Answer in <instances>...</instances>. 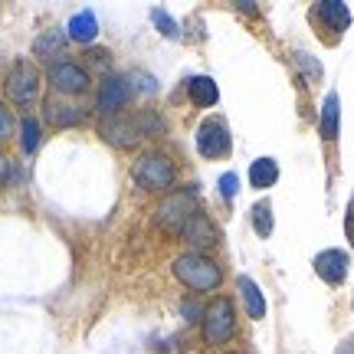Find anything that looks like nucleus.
Masks as SVG:
<instances>
[{
    "mask_svg": "<svg viewBox=\"0 0 354 354\" xmlns=\"http://www.w3.org/2000/svg\"><path fill=\"white\" fill-rule=\"evenodd\" d=\"M180 236H184V243H187L194 253H207V250H214L216 243H220V233H216L214 220L203 214V210H197V214L187 220V227L180 230Z\"/></svg>",
    "mask_w": 354,
    "mask_h": 354,
    "instance_id": "10",
    "label": "nucleus"
},
{
    "mask_svg": "<svg viewBox=\"0 0 354 354\" xmlns=\"http://www.w3.org/2000/svg\"><path fill=\"white\" fill-rule=\"evenodd\" d=\"M190 102L201 105V109H210L220 102V92H216V82L210 76H194L190 79Z\"/></svg>",
    "mask_w": 354,
    "mask_h": 354,
    "instance_id": "16",
    "label": "nucleus"
},
{
    "mask_svg": "<svg viewBox=\"0 0 354 354\" xmlns=\"http://www.w3.org/2000/svg\"><path fill=\"white\" fill-rule=\"evenodd\" d=\"M295 56H299V66H302V69H308V79H312V82H315V79H322V66H318L308 53H295Z\"/></svg>",
    "mask_w": 354,
    "mask_h": 354,
    "instance_id": "23",
    "label": "nucleus"
},
{
    "mask_svg": "<svg viewBox=\"0 0 354 354\" xmlns=\"http://www.w3.org/2000/svg\"><path fill=\"white\" fill-rule=\"evenodd\" d=\"M66 46V37L59 33V30H46L43 37H37V43H33V53H37L39 59H53V56H59Z\"/></svg>",
    "mask_w": 354,
    "mask_h": 354,
    "instance_id": "19",
    "label": "nucleus"
},
{
    "mask_svg": "<svg viewBox=\"0 0 354 354\" xmlns=\"http://www.w3.org/2000/svg\"><path fill=\"white\" fill-rule=\"evenodd\" d=\"M174 276L194 292H214L220 286V266L203 253H184L174 259Z\"/></svg>",
    "mask_w": 354,
    "mask_h": 354,
    "instance_id": "2",
    "label": "nucleus"
},
{
    "mask_svg": "<svg viewBox=\"0 0 354 354\" xmlns=\"http://www.w3.org/2000/svg\"><path fill=\"white\" fill-rule=\"evenodd\" d=\"M338 354H354V338H348V342L338 348Z\"/></svg>",
    "mask_w": 354,
    "mask_h": 354,
    "instance_id": "28",
    "label": "nucleus"
},
{
    "mask_svg": "<svg viewBox=\"0 0 354 354\" xmlns=\"http://www.w3.org/2000/svg\"><path fill=\"white\" fill-rule=\"evenodd\" d=\"M227 354H236V351H227Z\"/></svg>",
    "mask_w": 354,
    "mask_h": 354,
    "instance_id": "29",
    "label": "nucleus"
},
{
    "mask_svg": "<svg viewBox=\"0 0 354 354\" xmlns=\"http://www.w3.org/2000/svg\"><path fill=\"white\" fill-rule=\"evenodd\" d=\"M128 92H131V88H128L125 76H105L102 79V86H99V99H95L99 112H105V115L118 112V109L128 102Z\"/></svg>",
    "mask_w": 354,
    "mask_h": 354,
    "instance_id": "11",
    "label": "nucleus"
},
{
    "mask_svg": "<svg viewBox=\"0 0 354 354\" xmlns=\"http://www.w3.org/2000/svg\"><path fill=\"white\" fill-rule=\"evenodd\" d=\"M20 131H24V151L33 154L39 148V122L33 118V115H26L24 125H20Z\"/></svg>",
    "mask_w": 354,
    "mask_h": 354,
    "instance_id": "21",
    "label": "nucleus"
},
{
    "mask_svg": "<svg viewBox=\"0 0 354 354\" xmlns=\"http://www.w3.org/2000/svg\"><path fill=\"white\" fill-rule=\"evenodd\" d=\"M233 335V305L230 299H214L203 312V338L207 344H223Z\"/></svg>",
    "mask_w": 354,
    "mask_h": 354,
    "instance_id": "8",
    "label": "nucleus"
},
{
    "mask_svg": "<svg viewBox=\"0 0 354 354\" xmlns=\"http://www.w3.org/2000/svg\"><path fill=\"white\" fill-rule=\"evenodd\" d=\"M338 95L335 92H328L325 95V105H322V138L325 141H335L338 138Z\"/></svg>",
    "mask_w": 354,
    "mask_h": 354,
    "instance_id": "17",
    "label": "nucleus"
},
{
    "mask_svg": "<svg viewBox=\"0 0 354 354\" xmlns=\"http://www.w3.org/2000/svg\"><path fill=\"white\" fill-rule=\"evenodd\" d=\"M201 210V203H197V190L187 187V190H174V194H167L161 207H158V227L165 230V233H180V230L187 227V220Z\"/></svg>",
    "mask_w": 354,
    "mask_h": 354,
    "instance_id": "3",
    "label": "nucleus"
},
{
    "mask_svg": "<svg viewBox=\"0 0 354 354\" xmlns=\"http://www.w3.org/2000/svg\"><path fill=\"white\" fill-rule=\"evenodd\" d=\"M46 115L56 128H69V125H79L86 118V109L82 105H73V102H56L50 99L46 102Z\"/></svg>",
    "mask_w": 354,
    "mask_h": 354,
    "instance_id": "13",
    "label": "nucleus"
},
{
    "mask_svg": "<svg viewBox=\"0 0 354 354\" xmlns=\"http://www.w3.org/2000/svg\"><path fill=\"white\" fill-rule=\"evenodd\" d=\"M161 131H165V122L151 112L102 122V138L109 141V145H115V148H131V145H138L145 135H161Z\"/></svg>",
    "mask_w": 354,
    "mask_h": 354,
    "instance_id": "1",
    "label": "nucleus"
},
{
    "mask_svg": "<svg viewBox=\"0 0 354 354\" xmlns=\"http://www.w3.org/2000/svg\"><path fill=\"white\" fill-rule=\"evenodd\" d=\"M10 135H13V115H10V109L0 105V141H7Z\"/></svg>",
    "mask_w": 354,
    "mask_h": 354,
    "instance_id": "24",
    "label": "nucleus"
},
{
    "mask_svg": "<svg viewBox=\"0 0 354 354\" xmlns=\"http://www.w3.org/2000/svg\"><path fill=\"white\" fill-rule=\"evenodd\" d=\"M50 82H53V88H56V92H63V95H82L92 79H88V73L79 63L63 59V63L50 66Z\"/></svg>",
    "mask_w": 354,
    "mask_h": 354,
    "instance_id": "9",
    "label": "nucleus"
},
{
    "mask_svg": "<svg viewBox=\"0 0 354 354\" xmlns=\"http://www.w3.org/2000/svg\"><path fill=\"white\" fill-rule=\"evenodd\" d=\"M276 180H279V165L272 158H256L253 165H250V187L266 190V187H272Z\"/></svg>",
    "mask_w": 354,
    "mask_h": 354,
    "instance_id": "15",
    "label": "nucleus"
},
{
    "mask_svg": "<svg viewBox=\"0 0 354 354\" xmlns=\"http://www.w3.org/2000/svg\"><path fill=\"white\" fill-rule=\"evenodd\" d=\"M69 39H76V43H92L95 33H99V20H95V13L92 10H79L73 20H69Z\"/></svg>",
    "mask_w": 354,
    "mask_h": 354,
    "instance_id": "14",
    "label": "nucleus"
},
{
    "mask_svg": "<svg viewBox=\"0 0 354 354\" xmlns=\"http://www.w3.org/2000/svg\"><path fill=\"white\" fill-rule=\"evenodd\" d=\"M7 95L17 105H30L39 95V73L30 59H17L13 63L10 76H7Z\"/></svg>",
    "mask_w": 354,
    "mask_h": 354,
    "instance_id": "7",
    "label": "nucleus"
},
{
    "mask_svg": "<svg viewBox=\"0 0 354 354\" xmlns=\"http://www.w3.org/2000/svg\"><path fill=\"white\" fill-rule=\"evenodd\" d=\"M240 292H243V302H246V312L253 318H263L266 315V299L259 286H256L250 276H240Z\"/></svg>",
    "mask_w": 354,
    "mask_h": 354,
    "instance_id": "18",
    "label": "nucleus"
},
{
    "mask_svg": "<svg viewBox=\"0 0 354 354\" xmlns=\"http://www.w3.org/2000/svg\"><path fill=\"white\" fill-rule=\"evenodd\" d=\"M197 151L207 158V161H220L233 151V141H230V128L223 118H207L197 128Z\"/></svg>",
    "mask_w": 354,
    "mask_h": 354,
    "instance_id": "6",
    "label": "nucleus"
},
{
    "mask_svg": "<svg viewBox=\"0 0 354 354\" xmlns=\"http://www.w3.org/2000/svg\"><path fill=\"white\" fill-rule=\"evenodd\" d=\"M151 17H154V24L161 26V33H165V37H177V24L171 20V17H167L165 10H154Z\"/></svg>",
    "mask_w": 354,
    "mask_h": 354,
    "instance_id": "22",
    "label": "nucleus"
},
{
    "mask_svg": "<svg viewBox=\"0 0 354 354\" xmlns=\"http://www.w3.org/2000/svg\"><path fill=\"white\" fill-rule=\"evenodd\" d=\"M312 24L318 26V37L325 39L328 46H335L342 39V33L348 30V24H351V10L344 7L342 0H322V3L312 7Z\"/></svg>",
    "mask_w": 354,
    "mask_h": 354,
    "instance_id": "5",
    "label": "nucleus"
},
{
    "mask_svg": "<svg viewBox=\"0 0 354 354\" xmlns=\"http://www.w3.org/2000/svg\"><path fill=\"white\" fill-rule=\"evenodd\" d=\"M250 220H253V227H256V233L263 236V240H269L272 236V207L269 203H256L253 210H250Z\"/></svg>",
    "mask_w": 354,
    "mask_h": 354,
    "instance_id": "20",
    "label": "nucleus"
},
{
    "mask_svg": "<svg viewBox=\"0 0 354 354\" xmlns=\"http://www.w3.org/2000/svg\"><path fill=\"white\" fill-rule=\"evenodd\" d=\"M7 171H10V165H7V158H3V154H0V184H3V180H7Z\"/></svg>",
    "mask_w": 354,
    "mask_h": 354,
    "instance_id": "27",
    "label": "nucleus"
},
{
    "mask_svg": "<svg viewBox=\"0 0 354 354\" xmlns=\"http://www.w3.org/2000/svg\"><path fill=\"white\" fill-rule=\"evenodd\" d=\"M344 233H348V243L354 246V194L348 201V214H344Z\"/></svg>",
    "mask_w": 354,
    "mask_h": 354,
    "instance_id": "26",
    "label": "nucleus"
},
{
    "mask_svg": "<svg viewBox=\"0 0 354 354\" xmlns=\"http://www.w3.org/2000/svg\"><path fill=\"white\" fill-rule=\"evenodd\" d=\"M131 177H135V184L145 190H167L174 184V165H171L167 154L148 151L131 165Z\"/></svg>",
    "mask_w": 354,
    "mask_h": 354,
    "instance_id": "4",
    "label": "nucleus"
},
{
    "mask_svg": "<svg viewBox=\"0 0 354 354\" xmlns=\"http://www.w3.org/2000/svg\"><path fill=\"white\" fill-rule=\"evenodd\" d=\"M220 194H223V201H233V197H236V174L220 177Z\"/></svg>",
    "mask_w": 354,
    "mask_h": 354,
    "instance_id": "25",
    "label": "nucleus"
},
{
    "mask_svg": "<svg viewBox=\"0 0 354 354\" xmlns=\"http://www.w3.org/2000/svg\"><path fill=\"white\" fill-rule=\"evenodd\" d=\"M315 272L322 282L342 286L344 276H348V253H342V250H325V253H318L315 256Z\"/></svg>",
    "mask_w": 354,
    "mask_h": 354,
    "instance_id": "12",
    "label": "nucleus"
}]
</instances>
